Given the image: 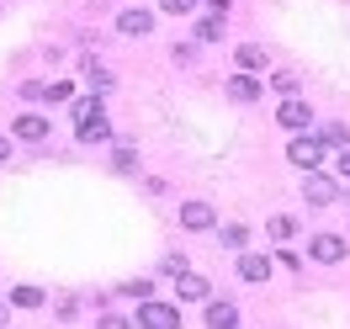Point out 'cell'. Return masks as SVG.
Here are the masks:
<instances>
[{"label":"cell","instance_id":"cell-23","mask_svg":"<svg viewBox=\"0 0 350 329\" xmlns=\"http://www.w3.org/2000/svg\"><path fill=\"white\" fill-rule=\"evenodd\" d=\"M101 329H133L128 313H101Z\"/></svg>","mask_w":350,"mask_h":329},{"label":"cell","instance_id":"cell-12","mask_svg":"<svg viewBox=\"0 0 350 329\" xmlns=\"http://www.w3.org/2000/svg\"><path fill=\"white\" fill-rule=\"evenodd\" d=\"M313 138H319L324 149H350V128H345V122H324Z\"/></svg>","mask_w":350,"mask_h":329},{"label":"cell","instance_id":"cell-15","mask_svg":"<svg viewBox=\"0 0 350 329\" xmlns=\"http://www.w3.org/2000/svg\"><path fill=\"white\" fill-rule=\"evenodd\" d=\"M80 138H85V144H107L111 122H107V117H90V122H80Z\"/></svg>","mask_w":350,"mask_h":329},{"label":"cell","instance_id":"cell-9","mask_svg":"<svg viewBox=\"0 0 350 329\" xmlns=\"http://www.w3.org/2000/svg\"><path fill=\"white\" fill-rule=\"evenodd\" d=\"M11 133H16L22 144H43V138H48L53 128H48V117H38V111H27V117H16V128H11Z\"/></svg>","mask_w":350,"mask_h":329},{"label":"cell","instance_id":"cell-3","mask_svg":"<svg viewBox=\"0 0 350 329\" xmlns=\"http://www.w3.org/2000/svg\"><path fill=\"white\" fill-rule=\"evenodd\" d=\"M138 324L144 329H180V308L175 303H154L149 298V303L138 308Z\"/></svg>","mask_w":350,"mask_h":329},{"label":"cell","instance_id":"cell-10","mask_svg":"<svg viewBox=\"0 0 350 329\" xmlns=\"http://www.w3.org/2000/svg\"><path fill=\"white\" fill-rule=\"evenodd\" d=\"M207 329H239V308L228 298H213L207 303Z\"/></svg>","mask_w":350,"mask_h":329},{"label":"cell","instance_id":"cell-2","mask_svg":"<svg viewBox=\"0 0 350 329\" xmlns=\"http://www.w3.org/2000/svg\"><path fill=\"white\" fill-rule=\"evenodd\" d=\"M276 122L292 128V133H308V128H313V107H308L303 96H286L282 107H276Z\"/></svg>","mask_w":350,"mask_h":329},{"label":"cell","instance_id":"cell-24","mask_svg":"<svg viewBox=\"0 0 350 329\" xmlns=\"http://www.w3.org/2000/svg\"><path fill=\"white\" fill-rule=\"evenodd\" d=\"M22 96H27V101H48V85H38V80H32V85H22Z\"/></svg>","mask_w":350,"mask_h":329},{"label":"cell","instance_id":"cell-18","mask_svg":"<svg viewBox=\"0 0 350 329\" xmlns=\"http://www.w3.org/2000/svg\"><path fill=\"white\" fill-rule=\"evenodd\" d=\"M90 117H101V96H85V101H75V128L90 122Z\"/></svg>","mask_w":350,"mask_h":329},{"label":"cell","instance_id":"cell-27","mask_svg":"<svg viewBox=\"0 0 350 329\" xmlns=\"http://www.w3.org/2000/svg\"><path fill=\"white\" fill-rule=\"evenodd\" d=\"M5 154H11V138H0V165H5Z\"/></svg>","mask_w":350,"mask_h":329},{"label":"cell","instance_id":"cell-17","mask_svg":"<svg viewBox=\"0 0 350 329\" xmlns=\"http://www.w3.org/2000/svg\"><path fill=\"white\" fill-rule=\"evenodd\" d=\"M218 239L228 244V250H244V244H250V228H244V223H223Z\"/></svg>","mask_w":350,"mask_h":329},{"label":"cell","instance_id":"cell-8","mask_svg":"<svg viewBox=\"0 0 350 329\" xmlns=\"http://www.w3.org/2000/svg\"><path fill=\"white\" fill-rule=\"evenodd\" d=\"M175 298H186V303H207L213 287H207V276H197V271H180V276H175Z\"/></svg>","mask_w":350,"mask_h":329},{"label":"cell","instance_id":"cell-5","mask_svg":"<svg viewBox=\"0 0 350 329\" xmlns=\"http://www.w3.org/2000/svg\"><path fill=\"white\" fill-rule=\"evenodd\" d=\"M345 250H350V244L340 239V234H313V244H308V255H313L319 265H340V261H345Z\"/></svg>","mask_w":350,"mask_h":329},{"label":"cell","instance_id":"cell-20","mask_svg":"<svg viewBox=\"0 0 350 329\" xmlns=\"http://www.w3.org/2000/svg\"><path fill=\"white\" fill-rule=\"evenodd\" d=\"M292 234H297V223H292V218H271V239H292Z\"/></svg>","mask_w":350,"mask_h":329},{"label":"cell","instance_id":"cell-22","mask_svg":"<svg viewBox=\"0 0 350 329\" xmlns=\"http://www.w3.org/2000/svg\"><path fill=\"white\" fill-rule=\"evenodd\" d=\"M111 165H117V170H138V154H133V149H117V154H111Z\"/></svg>","mask_w":350,"mask_h":329},{"label":"cell","instance_id":"cell-4","mask_svg":"<svg viewBox=\"0 0 350 329\" xmlns=\"http://www.w3.org/2000/svg\"><path fill=\"white\" fill-rule=\"evenodd\" d=\"M303 197L313 202V207H329V202L340 197V181H334V176H319V170H308V176H303Z\"/></svg>","mask_w":350,"mask_h":329},{"label":"cell","instance_id":"cell-25","mask_svg":"<svg viewBox=\"0 0 350 329\" xmlns=\"http://www.w3.org/2000/svg\"><path fill=\"white\" fill-rule=\"evenodd\" d=\"M207 5V16H228V0H202Z\"/></svg>","mask_w":350,"mask_h":329},{"label":"cell","instance_id":"cell-14","mask_svg":"<svg viewBox=\"0 0 350 329\" xmlns=\"http://www.w3.org/2000/svg\"><path fill=\"white\" fill-rule=\"evenodd\" d=\"M234 59H239V75H255V69H265V48L260 43H244Z\"/></svg>","mask_w":350,"mask_h":329},{"label":"cell","instance_id":"cell-26","mask_svg":"<svg viewBox=\"0 0 350 329\" xmlns=\"http://www.w3.org/2000/svg\"><path fill=\"white\" fill-rule=\"evenodd\" d=\"M340 176L350 181V149H340Z\"/></svg>","mask_w":350,"mask_h":329},{"label":"cell","instance_id":"cell-7","mask_svg":"<svg viewBox=\"0 0 350 329\" xmlns=\"http://www.w3.org/2000/svg\"><path fill=\"white\" fill-rule=\"evenodd\" d=\"M117 32H122V38H149V32H154V11H138V5H128V11L117 16Z\"/></svg>","mask_w":350,"mask_h":329},{"label":"cell","instance_id":"cell-19","mask_svg":"<svg viewBox=\"0 0 350 329\" xmlns=\"http://www.w3.org/2000/svg\"><path fill=\"white\" fill-rule=\"evenodd\" d=\"M11 303H16V308H43L48 298L38 292V287H16V292H11Z\"/></svg>","mask_w":350,"mask_h":329},{"label":"cell","instance_id":"cell-1","mask_svg":"<svg viewBox=\"0 0 350 329\" xmlns=\"http://www.w3.org/2000/svg\"><path fill=\"white\" fill-rule=\"evenodd\" d=\"M286 159H292V165H297V170H319V159H324V144H319V138H313V133H297V138H292V144H286Z\"/></svg>","mask_w":350,"mask_h":329},{"label":"cell","instance_id":"cell-21","mask_svg":"<svg viewBox=\"0 0 350 329\" xmlns=\"http://www.w3.org/2000/svg\"><path fill=\"white\" fill-rule=\"evenodd\" d=\"M159 11H170V16H186V11H197V0H159Z\"/></svg>","mask_w":350,"mask_h":329},{"label":"cell","instance_id":"cell-16","mask_svg":"<svg viewBox=\"0 0 350 329\" xmlns=\"http://www.w3.org/2000/svg\"><path fill=\"white\" fill-rule=\"evenodd\" d=\"M223 27H228V16H202L197 22V43H218Z\"/></svg>","mask_w":350,"mask_h":329},{"label":"cell","instance_id":"cell-11","mask_svg":"<svg viewBox=\"0 0 350 329\" xmlns=\"http://www.w3.org/2000/svg\"><path fill=\"white\" fill-rule=\"evenodd\" d=\"M271 265H276V261H265V255H250V250H239V276H244V282H265V276H271Z\"/></svg>","mask_w":350,"mask_h":329},{"label":"cell","instance_id":"cell-28","mask_svg":"<svg viewBox=\"0 0 350 329\" xmlns=\"http://www.w3.org/2000/svg\"><path fill=\"white\" fill-rule=\"evenodd\" d=\"M0 329H5V313H0Z\"/></svg>","mask_w":350,"mask_h":329},{"label":"cell","instance_id":"cell-6","mask_svg":"<svg viewBox=\"0 0 350 329\" xmlns=\"http://www.w3.org/2000/svg\"><path fill=\"white\" fill-rule=\"evenodd\" d=\"M218 223V213L207 207V202H180V228H191V234H207Z\"/></svg>","mask_w":350,"mask_h":329},{"label":"cell","instance_id":"cell-13","mask_svg":"<svg viewBox=\"0 0 350 329\" xmlns=\"http://www.w3.org/2000/svg\"><path fill=\"white\" fill-rule=\"evenodd\" d=\"M228 96H234V101H260V80H255V75H234V80H228Z\"/></svg>","mask_w":350,"mask_h":329}]
</instances>
